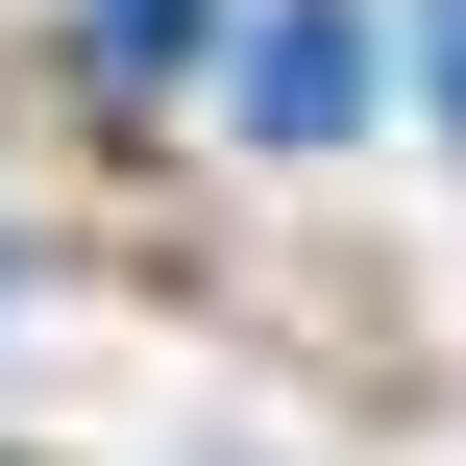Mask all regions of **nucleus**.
Instances as JSON below:
<instances>
[{"label": "nucleus", "instance_id": "2", "mask_svg": "<svg viewBox=\"0 0 466 466\" xmlns=\"http://www.w3.org/2000/svg\"><path fill=\"white\" fill-rule=\"evenodd\" d=\"M418 25H442V98H466V0H418Z\"/></svg>", "mask_w": 466, "mask_h": 466}, {"label": "nucleus", "instance_id": "1", "mask_svg": "<svg viewBox=\"0 0 466 466\" xmlns=\"http://www.w3.org/2000/svg\"><path fill=\"white\" fill-rule=\"evenodd\" d=\"M246 98H270V147H344V98H369V25H344V0H295V25L246 49Z\"/></svg>", "mask_w": 466, "mask_h": 466}]
</instances>
